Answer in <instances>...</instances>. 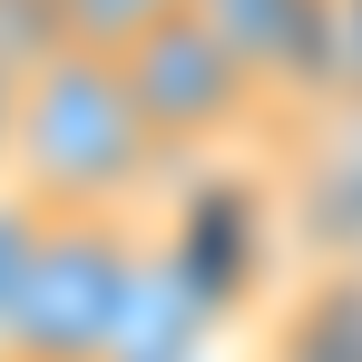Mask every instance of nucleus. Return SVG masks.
Listing matches in <instances>:
<instances>
[{
  "mask_svg": "<svg viewBox=\"0 0 362 362\" xmlns=\"http://www.w3.org/2000/svg\"><path fill=\"white\" fill-rule=\"evenodd\" d=\"M274 362H362V264L323 274V284H313V294L284 313Z\"/></svg>",
  "mask_w": 362,
  "mask_h": 362,
  "instance_id": "5",
  "label": "nucleus"
},
{
  "mask_svg": "<svg viewBox=\"0 0 362 362\" xmlns=\"http://www.w3.org/2000/svg\"><path fill=\"white\" fill-rule=\"evenodd\" d=\"M157 167H167V147L147 137L137 98H127V69L108 49H59L20 88L10 186L40 216H127Z\"/></svg>",
  "mask_w": 362,
  "mask_h": 362,
  "instance_id": "1",
  "label": "nucleus"
},
{
  "mask_svg": "<svg viewBox=\"0 0 362 362\" xmlns=\"http://www.w3.org/2000/svg\"><path fill=\"white\" fill-rule=\"evenodd\" d=\"M59 10H69V40H78V49H108V59H118L127 40H147L157 20H177L186 0H59Z\"/></svg>",
  "mask_w": 362,
  "mask_h": 362,
  "instance_id": "7",
  "label": "nucleus"
},
{
  "mask_svg": "<svg viewBox=\"0 0 362 362\" xmlns=\"http://www.w3.org/2000/svg\"><path fill=\"white\" fill-rule=\"evenodd\" d=\"M186 10L264 78V98L323 88L333 69V0H186Z\"/></svg>",
  "mask_w": 362,
  "mask_h": 362,
  "instance_id": "4",
  "label": "nucleus"
},
{
  "mask_svg": "<svg viewBox=\"0 0 362 362\" xmlns=\"http://www.w3.org/2000/svg\"><path fill=\"white\" fill-rule=\"evenodd\" d=\"M0 362H10V353H0Z\"/></svg>",
  "mask_w": 362,
  "mask_h": 362,
  "instance_id": "10",
  "label": "nucleus"
},
{
  "mask_svg": "<svg viewBox=\"0 0 362 362\" xmlns=\"http://www.w3.org/2000/svg\"><path fill=\"white\" fill-rule=\"evenodd\" d=\"M59 49H78L59 0H0V78H20V88H30Z\"/></svg>",
  "mask_w": 362,
  "mask_h": 362,
  "instance_id": "6",
  "label": "nucleus"
},
{
  "mask_svg": "<svg viewBox=\"0 0 362 362\" xmlns=\"http://www.w3.org/2000/svg\"><path fill=\"white\" fill-rule=\"evenodd\" d=\"M353 264H362V245H353Z\"/></svg>",
  "mask_w": 362,
  "mask_h": 362,
  "instance_id": "9",
  "label": "nucleus"
},
{
  "mask_svg": "<svg viewBox=\"0 0 362 362\" xmlns=\"http://www.w3.org/2000/svg\"><path fill=\"white\" fill-rule=\"evenodd\" d=\"M137 294L147 255L127 216H49L10 303V362H118Z\"/></svg>",
  "mask_w": 362,
  "mask_h": 362,
  "instance_id": "2",
  "label": "nucleus"
},
{
  "mask_svg": "<svg viewBox=\"0 0 362 362\" xmlns=\"http://www.w3.org/2000/svg\"><path fill=\"white\" fill-rule=\"evenodd\" d=\"M118 69H127V98H137V118H147V137H157L167 157H206V147L245 137L255 108H264V78H255L196 10L157 20L147 40H127Z\"/></svg>",
  "mask_w": 362,
  "mask_h": 362,
  "instance_id": "3",
  "label": "nucleus"
},
{
  "mask_svg": "<svg viewBox=\"0 0 362 362\" xmlns=\"http://www.w3.org/2000/svg\"><path fill=\"white\" fill-rule=\"evenodd\" d=\"M10 127H20V78H0V186H10Z\"/></svg>",
  "mask_w": 362,
  "mask_h": 362,
  "instance_id": "8",
  "label": "nucleus"
}]
</instances>
